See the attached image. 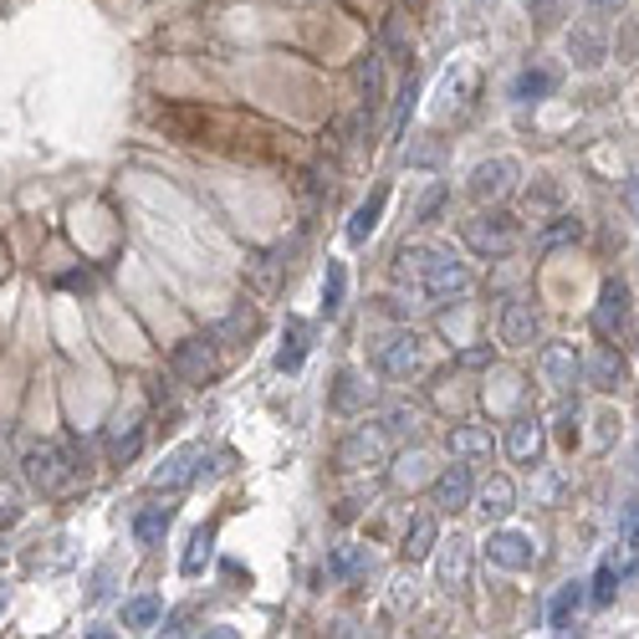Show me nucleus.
<instances>
[{"label": "nucleus", "mask_w": 639, "mask_h": 639, "mask_svg": "<svg viewBox=\"0 0 639 639\" xmlns=\"http://www.w3.org/2000/svg\"><path fill=\"white\" fill-rule=\"evenodd\" d=\"M517 174H521V164L517 159H487V164H476V174H471V195L481 205L487 200H506L512 189H517Z\"/></svg>", "instance_id": "5"}, {"label": "nucleus", "mask_w": 639, "mask_h": 639, "mask_svg": "<svg viewBox=\"0 0 639 639\" xmlns=\"http://www.w3.org/2000/svg\"><path fill=\"white\" fill-rule=\"evenodd\" d=\"M512 506H517V487H512L506 476H491L487 487H481V512H487V517H506Z\"/></svg>", "instance_id": "26"}, {"label": "nucleus", "mask_w": 639, "mask_h": 639, "mask_svg": "<svg viewBox=\"0 0 639 639\" xmlns=\"http://www.w3.org/2000/svg\"><path fill=\"white\" fill-rule=\"evenodd\" d=\"M358 87H364V108H379L384 102V57L379 51H369L364 62H358Z\"/></svg>", "instance_id": "22"}, {"label": "nucleus", "mask_w": 639, "mask_h": 639, "mask_svg": "<svg viewBox=\"0 0 639 639\" xmlns=\"http://www.w3.org/2000/svg\"><path fill=\"white\" fill-rule=\"evenodd\" d=\"M379 455V440L369 435V430H358V435H348L343 445H337V466H354V460H373Z\"/></svg>", "instance_id": "34"}, {"label": "nucleus", "mask_w": 639, "mask_h": 639, "mask_svg": "<svg viewBox=\"0 0 639 639\" xmlns=\"http://www.w3.org/2000/svg\"><path fill=\"white\" fill-rule=\"evenodd\" d=\"M481 364H491V343H481V348H466V354H460V369H481Z\"/></svg>", "instance_id": "39"}, {"label": "nucleus", "mask_w": 639, "mask_h": 639, "mask_svg": "<svg viewBox=\"0 0 639 639\" xmlns=\"http://www.w3.org/2000/svg\"><path fill=\"white\" fill-rule=\"evenodd\" d=\"M210 557H216V527H200V532L189 538V553H185V563H180V568H185V578H200V573H205V563H210Z\"/></svg>", "instance_id": "27"}, {"label": "nucleus", "mask_w": 639, "mask_h": 639, "mask_svg": "<svg viewBox=\"0 0 639 639\" xmlns=\"http://www.w3.org/2000/svg\"><path fill=\"white\" fill-rule=\"evenodd\" d=\"M445 200H451V185H430V189H425V200L415 205V220H420V225H430V220L440 216V205H445Z\"/></svg>", "instance_id": "36"}, {"label": "nucleus", "mask_w": 639, "mask_h": 639, "mask_svg": "<svg viewBox=\"0 0 639 639\" xmlns=\"http://www.w3.org/2000/svg\"><path fill=\"white\" fill-rule=\"evenodd\" d=\"M619 548H624V563L639 568V502H629L619 512Z\"/></svg>", "instance_id": "30"}, {"label": "nucleus", "mask_w": 639, "mask_h": 639, "mask_svg": "<svg viewBox=\"0 0 639 639\" xmlns=\"http://www.w3.org/2000/svg\"><path fill=\"white\" fill-rule=\"evenodd\" d=\"M466 246H471L476 256H506L517 246V220L502 216V210L466 220Z\"/></svg>", "instance_id": "2"}, {"label": "nucleus", "mask_w": 639, "mask_h": 639, "mask_svg": "<svg viewBox=\"0 0 639 639\" xmlns=\"http://www.w3.org/2000/svg\"><path fill=\"white\" fill-rule=\"evenodd\" d=\"M200 455H205L200 445H185V451H174L164 466L153 471V491H180L185 481H195V476H200V466H195Z\"/></svg>", "instance_id": "13"}, {"label": "nucleus", "mask_w": 639, "mask_h": 639, "mask_svg": "<svg viewBox=\"0 0 639 639\" xmlns=\"http://www.w3.org/2000/svg\"><path fill=\"white\" fill-rule=\"evenodd\" d=\"M77 471H83V466H72V455L62 451V445H36V451L26 455V476H32V487H41V491H62Z\"/></svg>", "instance_id": "4"}, {"label": "nucleus", "mask_w": 639, "mask_h": 639, "mask_svg": "<svg viewBox=\"0 0 639 639\" xmlns=\"http://www.w3.org/2000/svg\"><path fill=\"white\" fill-rule=\"evenodd\" d=\"M451 455H491L496 451V440H491V430H476V425H466V430H451Z\"/></svg>", "instance_id": "29"}, {"label": "nucleus", "mask_w": 639, "mask_h": 639, "mask_svg": "<svg viewBox=\"0 0 639 639\" xmlns=\"http://www.w3.org/2000/svg\"><path fill=\"white\" fill-rule=\"evenodd\" d=\"M471 491H476V476H471V466H460V460L435 476V506L440 512H460V506H471Z\"/></svg>", "instance_id": "11"}, {"label": "nucleus", "mask_w": 639, "mask_h": 639, "mask_svg": "<svg viewBox=\"0 0 639 639\" xmlns=\"http://www.w3.org/2000/svg\"><path fill=\"white\" fill-rule=\"evenodd\" d=\"M415 277H420L425 297H435V303H451V297H466V292H471V267L455 261V256H445V251H430V246H425V261Z\"/></svg>", "instance_id": "1"}, {"label": "nucleus", "mask_w": 639, "mask_h": 639, "mask_svg": "<svg viewBox=\"0 0 639 639\" xmlns=\"http://www.w3.org/2000/svg\"><path fill=\"white\" fill-rule=\"evenodd\" d=\"M384 205H389V189H373L369 200L354 210V220H348V246H364V241L379 231V220H384Z\"/></svg>", "instance_id": "17"}, {"label": "nucleus", "mask_w": 639, "mask_h": 639, "mask_svg": "<svg viewBox=\"0 0 639 639\" xmlns=\"http://www.w3.org/2000/svg\"><path fill=\"white\" fill-rule=\"evenodd\" d=\"M169 521H174V506H169V502L144 506V512L134 517V542H138V548H159V542H164V532H169Z\"/></svg>", "instance_id": "15"}, {"label": "nucleus", "mask_w": 639, "mask_h": 639, "mask_svg": "<svg viewBox=\"0 0 639 639\" xmlns=\"http://www.w3.org/2000/svg\"><path fill=\"white\" fill-rule=\"evenodd\" d=\"M578 236H583V225H578L573 216H557L553 225H548V231L538 236V251L548 256V251H557V246H568V241H578Z\"/></svg>", "instance_id": "32"}, {"label": "nucleus", "mask_w": 639, "mask_h": 639, "mask_svg": "<svg viewBox=\"0 0 639 639\" xmlns=\"http://www.w3.org/2000/svg\"><path fill=\"white\" fill-rule=\"evenodd\" d=\"M358 568H364V548H354V542H343V548L328 557V578H354Z\"/></svg>", "instance_id": "35"}, {"label": "nucleus", "mask_w": 639, "mask_h": 639, "mask_svg": "<svg viewBox=\"0 0 639 639\" xmlns=\"http://www.w3.org/2000/svg\"><path fill=\"white\" fill-rule=\"evenodd\" d=\"M506 455H512L517 466H538V455H542V425L538 420H517V425H512V435H506Z\"/></svg>", "instance_id": "18"}, {"label": "nucleus", "mask_w": 639, "mask_h": 639, "mask_svg": "<svg viewBox=\"0 0 639 639\" xmlns=\"http://www.w3.org/2000/svg\"><path fill=\"white\" fill-rule=\"evenodd\" d=\"M384 36H389V47H394V57H400V62H409V57H415V47H409V36H404V26H400V16L384 26Z\"/></svg>", "instance_id": "38"}, {"label": "nucleus", "mask_w": 639, "mask_h": 639, "mask_svg": "<svg viewBox=\"0 0 639 639\" xmlns=\"http://www.w3.org/2000/svg\"><path fill=\"white\" fill-rule=\"evenodd\" d=\"M583 583H563V589L553 593V604H548V629L553 635H568L573 629V619H578V609H583Z\"/></svg>", "instance_id": "14"}, {"label": "nucleus", "mask_w": 639, "mask_h": 639, "mask_svg": "<svg viewBox=\"0 0 639 639\" xmlns=\"http://www.w3.org/2000/svg\"><path fill=\"white\" fill-rule=\"evenodd\" d=\"M568 51H573V62H578V67H599V62L609 57V41L593 32V26H578V32L568 36Z\"/></svg>", "instance_id": "21"}, {"label": "nucleus", "mask_w": 639, "mask_h": 639, "mask_svg": "<svg viewBox=\"0 0 639 639\" xmlns=\"http://www.w3.org/2000/svg\"><path fill=\"white\" fill-rule=\"evenodd\" d=\"M159 624H164V635H189V609H180V614H169Z\"/></svg>", "instance_id": "40"}, {"label": "nucleus", "mask_w": 639, "mask_h": 639, "mask_svg": "<svg viewBox=\"0 0 639 639\" xmlns=\"http://www.w3.org/2000/svg\"><path fill=\"white\" fill-rule=\"evenodd\" d=\"M373 369L384 373V379H409V373L420 369V337L409 333H389L379 337V348H373Z\"/></svg>", "instance_id": "3"}, {"label": "nucleus", "mask_w": 639, "mask_h": 639, "mask_svg": "<svg viewBox=\"0 0 639 639\" xmlns=\"http://www.w3.org/2000/svg\"><path fill=\"white\" fill-rule=\"evenodd\" d=\"M624 200H629V210L639 216V180H629V185H624Z\"/></svg>", "instance_id": "41"}, {"label": "nucleus", "mask_w": 639, "mask_h": 639, "mask_svg": "<svg viewBox=\"0 0 639 639\" xmlns=\"http://www.w3.org/2000/svg\"><path fill=\"white\" fill-rule=\"evenodd\" d=\"M369 400V389H364V379H358L354 369H343L337 373V389H333V409L337 415H354L358 404Z\"/></svg>", "instance_id": "28"}, {"label": "nucleus", "mask_w": 639, "mask_h": 639, "mask_svg": "<svg viewBox=\"0 0 639 639\" xmlns=\"http://www.w3.org/2000/svg\"><path fill=\"white\" fill-rule=\"evenodd\" d=\"M553 93H557V72H548V67H527L512 83V98L517 102H542V98H553Z\"/></svg>", "instance_id": "19"}, {"label": "nucleus", "mask_w": 639, "mask_h": 639, "mask_svg": "<svg viewBox=\"0 0 639 639\" xmlns=\"http://www.w3.org/2000/svg\"><path fill=\"white\" fill-rule=\"evenodd\" d=\"M619 578H624V573L614 568V563H599V573H593V583H589V604H593V609L614 604V593H619Z\"/></svg>", "instance_id": "31"}, {"label": "nucleus", "mask_w": 639, "mask_h": 639, "mask_svg": "<svg viewBox=\"0 0 639 639\" xmlns=\"http://www.w3.org/2000/svg\"><path fill=\"white\" fill-rule=\"evenodd\" d=\"M415 102H420V83L409 77V83L400 87V102H394V119H389V138H394V144L404 138V123H409V113H415Z\"/></svg>", "instance_id": "33"}, {"label": "nucleus", "mask_w": 639, "mask_h": 639, "mask_svg": "<svg viewBox=\"0 0 639 639\" xmlns=\"http://www.w3.org/2000/svg\"><path fill=\"white\" fill-rule=\"evenodd\" d=\"M159 619H164V599H159V593H138V599L123 604V624H128V629H153Z\"/></svg>", "instance_id": "23"}, {"label": "nucleus", "mask_w": 639, "mask_h": 639, "mask_svg": "<svg viewBox=\"0 0 639 639\" xmlns=\"http://www.w3.org/2000/svg\"><path fill=\"white\" fill-rule=\"evenodd\" d=\"M0 609H5V589H0Z\"/></svg>", "instance_id": "42"}, {"label": "nucleus", "mask_w": 639, "mask_h": 639, "mask_svg": "<svg viewBox=\"0 0 639 639\" xmlns=\"http://www.w3.org/2000/svg\"><path fill=\"white\" fill-rule=\"evenodd\" d=\"M307 348H312V322L286 318L282 348H277V369H282V373H297V369H303V358H307Z\"/></svg>", "instance_id": "12"}, {"label": "nucleus", "mask_w": 639, "mask_h": 639, "mask_svg": "<svg viewBox=\"0 0 639 639\" xmlns=\"http://www.w3.org/2000/svg\"><path fill=\"white\" fill-rule=\"evenodd\" d=\"M435 538H440V527L430 517H415L409 521V532H404V557L409 563H420V557L435 553Z\"/></svg>", "instance_id": "24"}, {"label": "nucleus", "mask_w": 639, "mask_h": 639, "mask_svg": "<svg viewBox=\"0 0 639 639\" xmlns=\"http://www.w3.org/2000/svg\"><path fill=\"white\" fill-rule=\"evenodd\" d=\"M502 343H506V348H532V343H538V312H532V303L506 297V307H502Z\"/></svg>", "instance_id": "10"}, {"label": "nucleus", "mask_w": 639, "mask_h": 639, "mask_svg": "<svg viewBox=\"0 0 639 639\" xmlns=\"http://www.w3.org/2000/svg\"><path fill=\"white\" fill-rule=\"evenodd\" d=\"M138 451H144V425H138V420L119 425V430H113V440H108V455H113V466H128Z\"/></svg>", "instance_id": "25"}, {"label": "nucleus", "mask_w": 639, "mask_h": 639, "mask_svg": "<svg viewBox=\"0 0 639 639\" xmlns=\"http://www.w3.org/2000/svg\"><path fill=\"white\" fill-rule=\"evenodd\" d=\"M343 303H348V267L328 256V271H322V312H328V318H337V312H343Z\"/></svg>", "instance_id": "20"}, {"label": "nucleus", "mask_w": 639, "mask_h": 639, "mask_svg": "<svg viewBox=\"0 0 639 639\" xmlns=\"http://www.w3.org/2000/svg\"><path fill=\"white\" fill-rule=\"evenodd\" d=\"M481 553H487L496 568H512V573H521V568H532V563H538V548H532L527 532H491Z\"/></svg>", "instance_id": "7"}, {"label": "nucleus", "mask_w": 639, "mask_h": 639, "mask_svg": "<svg viewBox=\"0 0 639 639\" xmlns=\"http://www.w3.org/2000/svg\"><path fill=\"white\" fill-rule=\"evenodd\" d=\"M624 322H629V286L624 282H604V292H599V307H593V333L599 337H619Z\"/></svg>", "instance_id": "9"}, {"label": "nucleus", "mask_w": 639, "mask_h": 639, "mask_svg": "<svg viewBox=\"0 0 639 639\" xmlns=\"http://www.w3.org/2000/svg\"><path fill=\"white\" fill-rule=\"evenodd\" d=\"M538 369H542V379H548L553 389H573L578 379H583V358H578L573 343H548L542 358H538Z\"/></svg>", "instance_id": "8"}, {"label": "nucleus", "mask_w": 639, "mask_h": 639, "mask_svg": "<svg viewBox=\"0 0 639 639\" xmlns=\"http://www.w3.org/2000/svg\"><path fill=\"white\" fill-rule=\"evenodd\" d=\"M583 379H589L593 389H619V379H624V358L609 348V343H599L589 354V364H583Z\"/></svg>", "instance_id": "16"}, {"label": "nucleus", "mask_w": 639, "mask_h": 639, "mask_svg": "<svg viewBox=\"0 0 639 639\" xmlns=\"http://www.w3.org/2000/svg\"><path fill=\"white\" fill-rule=\"evenodd\" d=\"M169 369L174 379H185V384H205L210 373H216V354H210V337H185L174 354H169Z\"/></svg>", "instance_id": "6"}, {"label": "nucleus", "mask_w": 639, "mask_h": 639, "mask_svg": "<svg viewBox=\"0 0 639 639\" xmlns=\"http://www.w3.org/2000/svg\"><path fill=\"white\" fill-rule=\"evenodd\" d=\"M557 445H563V451L578 445V409H563V415H557Z\"/></svg>", "instance_id": "37"}]
</instances>
